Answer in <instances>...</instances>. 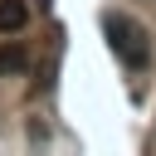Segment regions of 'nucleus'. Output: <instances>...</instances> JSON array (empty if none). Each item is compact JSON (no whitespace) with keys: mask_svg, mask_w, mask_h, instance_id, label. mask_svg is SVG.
<instances>
[{"mask_svg":"<svg viewBox=\"0 0 156 156\" xmlns=\"http://www.w3.org/2000/svg\"><path fill=\"white\" fill-rule=\"evenodd\" d=\"M102 29H107V44H112V54L127 63V68H146L151 63V29L141 24V20H132V15H107L102 20Z\"/></svg>","mask_w":156,"mask_h":156,"instance_id":"f257e3e1","label":"nucleus"},{"mask_svg":"<svg viewBox=\"0 0 156 156\" xmlns=\"http://www.w3.org/2000/svg\"><path fill=\"white\" fill-rule=\"evenodd\" d=\"M24 24H29V0H0V29L20 34Z\"/></svg>","mask_w":156,"mask_h":156,"instance_id":"f03ea898","label":"nucleus"},{"mask_svg":"<svg viewBox=\"0 0 156 156\" xmlns=\"http://www.w3.org/2000/svg\"><path fill=\"white\" fill-rule=\"evenodd\" d=\"M29 68V49L24 44H0V78H15Z\"/></svg>","mask_w":156,"mask_h":156,"instance_id":"7ed1b4c3","label":"nucleus"},{"mask_svg":"<svg viewBox=\"0 0 156 156\" xmlns=\"http://www.w3.org/2000/svg\"><path fill=\"white\" fill-rule=\"evenodd\" d=\"M29 141H34V146L49 141V127H44V122H29Z\"/></svg>","mask_w":156,"mask_h":156,"instance_id":"20e7f679","label":"nucleus"}]
</instances>
